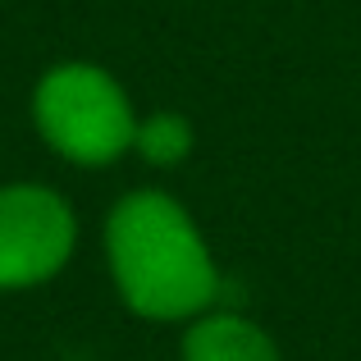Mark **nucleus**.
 <instances>
[{"label": "nucleus", "instance_id": "1", "mask_svg": "<svg viewBox=\"0 0 361 361\" xmlns=\"http://www.w3.org/2000/svg\"><path fill=\"white\" fill-rule=\"evenodd\" d=\"M101 256L119 302L151 325H188L220 307L224 274L197 215L165 188H133L101 220Z\"/></svg>", "mask_w": 361, "mask_h": 361}, {"label": "nucleus", "instance_id": "2", "mask_svg": "<svg viewBox=\"0 0 361 361\" xmlns=\"http://www.w3.org/2000/svg\"><path fill=\"white\" fill-rule=\"evenodd\" d=\"M27 119L55 160L73 169H110L133 156L142 110L115 69L97 60H60L32 82Z\"/></svg>", "mask_w": 361, "mask_h": 361}, {"label": "nucleus", "instance_id": "3", "mask_svg": "<svg viewBox=\"0 0 361 361\" xmlns=\"http://www.w3.org/2000/svg\"><path fill=\"white\" fill-rule=\"evenodd\" d=\"M78 252V211L51 183H0V293H32L60 279Z\"/></svg>", "mask_w": 361, "mask_h": 361}, {"label": "nucleus", "instance_id": "4", "mask_svg": "<svg viewBox=\"0 0 361 361\" xmlns=\"http://www.w3.org/2000/svg\"><path fill=\"white\" fill-rule=\"evenodd\" d=\"M178 361H283V353L261 320L229 307H211L183 325Z\"/></svg>", "mask_w": 361, "mask_h": 361}, {"label": "nucleus", "instance_id": "5", "mask_svg": "<svg viewBox=\"0 0 361 361\" xmlns=\"http://www.w3.org/2000/svg\"><path fill=\"white\" fill-rule=\"evenodd\" d=\"M197 147V128L178 110H151L137 119V137H133V156L151 169H178Z\"/></svg>", "mask_w": 361, "mask_h": 361}]
</instances>
